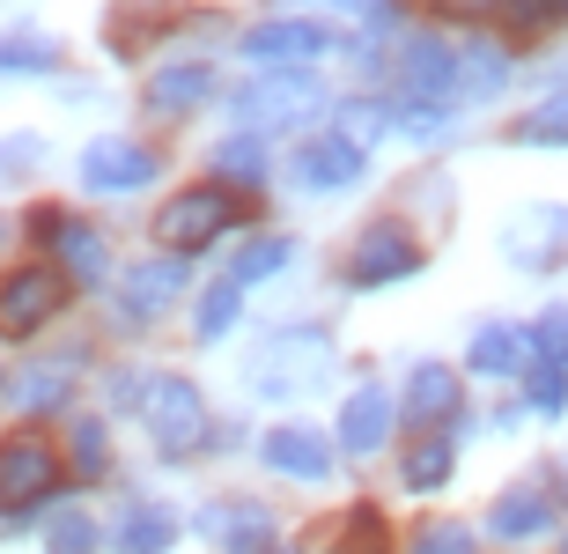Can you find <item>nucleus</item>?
Segmentation results:
<instances>
[{
	"mask_svg": "<svg viewBox=\"0 0 568 554\" xmlns=\"http://www.w3.org/2000/svg\"><path fill=\"white\" fill-rule=\"evenodd\" d=\"M141 422H148V436H155L170 459H185V451L207 436V400H200V384H185V377H148Z\"/></svg>",
	"mask_w": 568,
	"mask_h": 554,
	"instance_id": "obj_1",
	"label": "nucleus"
},
{
	"mask_svg": "<svg viewBox=\"0 0 568 554\" xmlns=\"http://www.w3.org/2000/svg\"><path fill=\"white\" fill-rule=\"evenodd\" d=\"M230 222H236L230 185H192V192H178V200L155 214V236H163L170 252H207Z\"/></svg>",
	"mask_w": 568,
	"mask_h": 554,
	"instance_id": "obj_2",
	"label": "nucleus"
},
{
	"mask_svg": "<svg viewBox=\"0 0 568 554\" xmlns=\"http://www.w3.org/2000/svg\"><path fill=\"white\" fill-rule=\"evenodd\" d=\"M60 303H67V274L22 266V274L0 281V333L8 341H30V333H44V325L60 319Z\"/></svg>",
	"mask_w": 568,
	"mask_h": 554,
	"instance_id": "obj_3",
	"label": "nucleus"
},
{
	"mask_svg": "<svg viewBox=\"0 0 568 554\" xmlns=\"http://www.w3.org/2000/svg\"><path fill=\"white\" fill-rule=\"evenodd\" d=\"M422 274V244L406 222H369L355 236V289H384V281H406Z\"/></svg>",
	"mask_w": 568,
	"mask_h": 554,
	"instance_id": "obj_4",
	"label": "nucleus"
},
{
	"mask_svg": "<svg viewBox=\"0 0 568 554\" xmlns=\"http://www.w3.org/2000/svg\"><path fill=\"white\" fill-rule=\"evenodd\" d=\"M52 488H60V459H52V444H38V436H8V444H0V503H8V511H30V503H44Z\"/></svg>",
	"mask_w": 568,
	"mask_h": 554,
	"instance_id": "obj_5",
	"label": "nucleus"
},
{
	"mask_svg": "<svg viewBox=\"0 0 568 554\" xmlns=\"http://www.w3.org/2000/svg\"><path fill=\"white\" fill-rule=\"evenodd\" d=\"M568 252V208H525L517 222H503V259L525 274H547Z\"/></svg>",
	"mask_w": 568,
	"mask_h": 554,
	"instance_id": "obj_6",
	"label": "nucleus"
},
{
	"mask_svg": "<svg viewBox=\"0 0 568 554\" xmlns=\"http://www.w3.org/2000/svg\"><path fill=\"white\" fill-rule=\"evenodd\" d=\"M333 370V347H325V333H281L266 355H258L252 377L266 384V392H295L303 377H325Z\"/></svg>",
	"mask_w": 568,
	"mask_h": 554,
	"instance_id": "obj_7",
	"label": "nucleus"
},
{
	"mask_svg": "<svg viewBox=\"0 0 568 554\" xmlns=\"http://www.w3.org/2000/svg\"><path fill=\"white\" fill-rule=\"evenodd\" d=\"M155 178V155L141 141H89L82 149V185L89 192H141Z\"/></svg>",
	"mask_w": 568,
	"mask_h": 554,
	"instance_id": "obj_8",
	"label": "nucleus"
},
{
	"mask_svg": "<svg viewBox=\"0 0 568 554\" xmlns=\"http://www.w3.org/2000/svg\"><path fill=\"white\" fill-rule=\"evenodd\" d=\"M355 178H362V141H347V133H317L295 155V185L303 192H347Z\"/></svg>",
	"mask_w": 568,
	"mask_h": 554,
	"instance_id": "obj_9",
	"label": "nucleus"
},
{
	"mask_svg": "<svg viewBox=\"0 0 568 554\" xmlns=\"http://www.w3.org/2000/svg\"><path fill=\"white\" fill-rule=\"evenodd\" d=\"M244 52H252L258 67H311V60H325L333 52V38L317 30V22H258L252 38H244Z\"/></svg>",
	"mask_w": 568,
	"mask_h": 554,
	"instance_id": "obj_10",
	"label": "nucleus"
},
{
	"mask_svg": "<svg viewBox=\"0 0 568 554\" xmlns=\"http://www.w3.org/2000/svg\"><path fill=\"white\" fill-rule=\"evenodd\" d=\"M258 459L274 473H288V481H325L333 473V444L317 436V429H303V422H281V429H266V444H258Z\"/></svg>",
	"mask_w": 568,
	"mask_h": 554,
	"instance_id": "obj_11",
	"label": "nucleus"
},
{
	"mask_svg": "<svg viewBox=\"0 0 568 554\" xmlns=\"http://www.w3.org/2000/svg\"><path fill=\"white\" fill-rule=\"evenodd\" d=\"M38 230L52 236V252H60V266L74 281H104L111 252H104V236L89 230V222H67V214H38Z\"/></svg>",
	"mask_w": 568,
	"mask_h": 554,
	"instance_id": "obj_12",
	"label": "nucleus"
},
{
	"mask_svg": "<svg viewBox=\"0 0 568 554\" xmlns=\"http://www.w3.org/2000/svg\"><path fill=\"white\" fill-rule=\"evenodd\" d=\"M392 422H399V406H392V392H377V384H362L355 400L339 406V444H347V451H384Z\"/></svg>",
	"mask_w": 568,
	"mask_h": 554,
	"instance_id": "obj_13",
	"label": "nucleus"
},
{
	"mask_svg": "<svg viewBox=\"0 0 568 554\" xmlns=\"http://www.w3.org/2000/svg\"><path fill=\"white\" fill-rule=\"evenodd\" d=\"M406 97L414 104H450L458 97V52L450 44H406Z\"/></svg>",
	"mask_w": 568,
	"mask_h": 554,
	"instance_id": "obj_14",
	"label": "nucleus"
},
{
	"mask_svg": "<svg viewBox=\"0 0 568 554\" xmlns=\"http://www.w3.org/2000/svg\"><path fill=\"white\" fill-rule=\"evenodd\" d=\"M178 289H185V259H155V266H141V274L126 281L119 311H126V319H163L170 303H178Z\"/></svg>",
	"mask_w": 568,
	"mask_h": 554,
	"instance_id": "obj_15",
	"label": "nucleus"
},
{
	"mask_svg": "<svg viewBox=\"0 0 568 554\" xmlns=\"http://www.w3.org/2000/svg\"><path fill=\"white\" fill-rule=\"evenodd\" d=\"M311 104H317V89L295 82V74H274V82L244 89V119H252V127H288V119H303Z\"/></svg>",
	"mask_w": 568,
	"mask_h": 554,
	"instance_id": "obj_16",
	"label": "nucleus"
},
{
	"mask_svg": "<svg viewBox=\"0 0 568 554\" xmlns=\"http://www.w3.org/2000/svg\"><path fill=\"white\" fill-rule=\"evenodd\" d=\"M465 363L480 370V377H517V370L531 363V333H517V325H480L473 347H465Z\"/></svg>",
	"mask_w": 568,
	"mask_h": 554,
	"instance_id": "obj_17",
	"label": "nucleus"
},
{
	"mask_svg": "<svg viewBox=\"0 0 568 554\" xmlns=\"http://www.w3.org/2000/svg\"><path fill=\"white\" fill-rule=\"evenodd\" d=\"M214 97V74L200 60H185V67H163V74H148V104L155 111H170V119H178V111H192V104H207Z\"/></svg>",
	"mask_w": 568,
	"mask_h": 554,
	"instance_id": "obj_18",
	"label": "nucleus"
},
{
	"mask_svg": "<svg viewBox=\"0 0 568 554\" xmlns=\"http://www.w3.org/2000/svg\"><path fill=\"white\" fill-rule=\"evenodd\" d=\"M450 406H458V377L443 363H422L406 377V414H414V422H450Z\"/></svg>",
	"mask_w": 568,
	"mask_h": 554,
	"instance_id": "obj_19",
	"label": "nucleus"
},
{
	"mask_svg": "<svg viewBox=\"0 0 568 554\" xmlns=\"http://www.w3.org/2000/svg\"><path fill=\"white\" fill-rule=\"evenodd\" d=\"M547 517H554V503H547V488H509L495 511H487V525L503 540H531V533H547Z\"/></svg>",
	"mask_w": 568,
	"mask_h": 554,
	"instance_id": "obj_20",
	"label": "nucleus"
},
{
	"mask_svg": "<svg viewBox=\"0 0 568 554\" xmlns=\"http://www.w3.org/2000/svg\"><path fill=\"white\" fill-rule=\"evenodd\" d=\"M67 392H74V363H38V370L16 377V406L22 414H52Z\"/></svg>",
	"mask_w": 568,
	"mask_h": 554,
	"instance_id": "obj_21",
	"label": "nucleus"
},
{
	"mask_svg": "<svg viewBox=\"0 0 568 554\" xmlns=\"http://www.w3.org/2000/svg\"><path fill=\"white\" fill-rule=\"evenodd\" d=\"M207 525H214V540H222L230 554H266V547H274V525H266V511H214Z\"/></svg>",
	"mask_w": 568,
	"mask_h": 554,
	"instance_id": "obj_22",
	"label": "nucleus"
},
{
	"mask_svg": "<svg viewBox=\"0 0 568 554\" xmlns=\"http://www.w3.org/2000/svg\"><path fill=\"white\" fill-rule=\"evenodd\" d=\"M517 141H531V149H568V89H554L539 111L517 119Z\"/></svg>",
	"mask_w": 568,
	"mask_h": 554,
	"instance_id": "obj_23",
	"label": "nucleus"
},
{
	"mask_svg": "<svg viewBox=\"0 0 568 554\" xmlns=\"http://www.w3.org/2000/svg\"><path fill=\"white\" fill-rule=\"evenodd\" d=\"M170 540H178L170 511H133L126 525H119V554H170Z\"/></svg>",
	"mask_w": 568,
	"mask_h": 554,
	"instance_id": "obj_24",
	"label": "nucleus"
},
{
	"mask_svg": "<svg viewBox=\"0 0 568 554\" xmlns=\"http://www.w3.org/2000/svg\"><path fill=\"white\" fill-rule=\"evenodd\" d=\"M236 311H244V281H214L207 296H200V341H222V333H230L236 325Z\"/></svg>",
	"mask_w": 568,
	"mask_h": 554,
	"instance_id": "obj_25",
	"label": "nucleus"
},
{
	"mask_svg": "<svg viewBox=\"0 0 568 554\" xmlns=\"http://www.w3.org/2000/svg\"><path fill=\"white\" fill-rule=\"evenodd\" d=\"M503 74H509L503 52H473V60L458 67V97H450V104H480V97H495V89H503Z\"/></svg>",
	"mask_w": 568,
	"mask_h": 554,
	"instance_id": "obj_26",
	"label": "nucleus"
},
{
	"mask_svg": "<svg viewBox=\"0 0 568 554\" xmlns=\"http://www.w3.org/2000/svg\"><path fill=\"white\" fill-rule=\"evenodd\" d=\"M214 163H222L230 185H258V178H266V141H258V133H236V141H222Z\"/></svg>",
	"mask_w": 568,
	"mask_h": 554,
	"instance_id": "obj_27",
	"label": "nucleus"
},
{
	"mask_svg": "<svg viewBox=\"0 0 568 554\" xmlns=\"http://www.w3.org/2000/svg\"><path fill=\"white\" fill-rule=\"evenodd\" d=\"M281 266H288V236H258L252 252L236 259V281H244V289H252V281H266V274H281Z\"/></svg>",
	"mask_w": 568,
	"mask_h": 554,
	"instance_id": "obj_28",
	"label": "nucleus"
},
{
	"mask_svg": "<svg viewBox=\"0 0 568 554\" xmlns=\"http://www.w3.org/2000/svg\"><path fill=\"white\" fill-rule=\"evenodd\" d=\"M450 481V444H422L406 459V488H443Z\"/></svg>",
	"mask_w": 568,
	"mask_h": 554,
	"instance_id": "obj_29",
	"label": "nucleus"
},
{
	"mask_svg": "<svg viewBox=\"0 0 568 554\" xmlns=\"http://www.w3.org/2000/svg\"><path fill=\"white\" fill-rule=\"evenodd\" d=\"M531 406H539V414H561L568 406V363H539L531 370Z\"/></svg>",
	"mask_w": 568,
	"mask_h": 554,
	"instance_id": "obj_30",
	"label": "nucleus"
},
{
	"mask_svg": "<svg viewBox=\"0 0 568 554\" xmlns=\"http://www.w3.org/2000/svg\"><path fill=\"white\" fill-rule=\"evenodd\" d=\"M52 554H97V525H89L82 511L52 517Z\"/></svg>",
	"mask_w": 568,
	"mask_h": 554,
	"instance_id": "obj_31",
	"label": "nucleus"
},
{
	"mask_svg": "<svg viewBox=\"0 0 568 554\" xmlns=\"http://www.w3.org/2000/svg\"><path fill=\"white\" fill-rule=\"evenodd\" d=\"M531 347H539L547 363H568V303H554L547 319L531 325Z\"/></svg>",
	"mask_w": 568,
	"mask_h": 554,
	"instance_id": "obj_32",
	"label": "nucleus"
},
{
	"mask_svg": "<svg viewBox=\"0 0 568 554\" xmlns=\"http://www.w3.org/2000/svg\"><path fill=\"white\" fill-rule=\"evenodd\" d=\"M473 547H480V540L465 533V525H422V540L406 554H473Z\"/></svg>",
	"mask_w": 568,
	"mask_h": 554,
	"instance_id": "obj_33",
	"label": "nucleus"
},
{
	"mask_svg": "<svg viewBox=\"0 0 568 554\" xmlns=\"http://www.w3.org/2000/svg\"><path fill=\"white\" fill-rule=\"evenodd\" d=\"M60 60V52H52V44H0V74H44V67Z\"/></svg>",
	"mask_w": 568,
	"mask_h": 554,
	"instance_id": "obj_34",
	"label": "nucleus"
},
{
	"mask_svg": "<svg viewBox=\"0 0 568 554\" xmlns=\"http://www.w3.org/2000/svg\"><path fill=\"white\" fill-rule=\"evenodd\" d=\"M517 30H539V22H554V16H568V0H509L503 8Z\"/></svg>",
	"mask_w": 568,
	"mask_h": 554,
	"instance_id": "obj_35",
	"label": "nucleus"
},
{
	"mask_svg": "<svg viewBox=\"0 0 568 554\" xmlns=\"http://www.w3.org/2000/svg\"><path fill=\"white\" fill-rule=\"evenodd\" d=\"M74 451H82V473H104L111 466V459H104V429H97V422L74 429Z\"/></svg>",
	"mask_w": 568,
	"mask_h": 554,
	"instance_id": "obj_36",
	"label": "nucleus"
},
{
	"mask_svg": "<svg viewBox=\"0 0 568 554\" xmlns=\"http://www.w3.org/2000/svg\"><path fill=\"white\" fill-rule=\"evenodd\" d=\"M38 141H30V133H22V141H0V171H30V163H38Z\"/></svg>",
	"mask_w": 568,
	"mask_h": 554,
	"instance_id": "obj_37",
	"label": "nucleus"
},
{
	"mask_svg": "<svg viewBox=\"0 0 568 554\" xmlns=\"http://www.w3.org/2000/svg\"><path fill=\"white\" fill-rule=\"evenodd\" d=\"M443 16H465V22H480V16H503L509 0H436Z\"/></svg>",
	"mask_w": 568,
	"mask_h": 554,
	"instance_id": "obj_38",
	"label": "nucleus"
},
{
	"mask_svg": "<svg viewBox=\"0 0 568 554\" xmlns=\"http://www.w3.org/2000/svg\"><path fill=\"white\" fill-rule=\"evenodd\" d=\"M317 8H339V16H377L384 0H317Z\"/></svg>",
	"mask_w": 568,
	"mask_h": 554,
	"instance_id": "obj_39",
	"label": "nucleus"
},
{
	"mask_svg": "<svg viewBox=\"0 0 568 554\" xmlns=\"http://www.w3.org/2000/svg\"><path fill=\"white\" fill-rule=\"evenodd\" d=\"M0 252H8V222H0Z\"/></svg>",
	"mask_w": 568,
	"mask_h": 554,
	"instance_id": "obj_40",
	"label": "nucleus"
},
{
	"mask_svg": "<svg viewBox=\"0 0 568 554\" xmlns=\"http://www.w3.org/2000/svg\"><path fill=\"white\" fill-rule=\"evenodd\" d=\"M0 392H8V377H0Z\"/></svg>",
	"mask_w": 568,
	"mask_h": 554,
	"instance_id": "obj_41",
	"label": "nucleus"
},
{
	"mask_svg": "<svg viewBox=\"0 0 568 554\" xmlns=\"http://www.w3.org/2000/svg\"><path fill=\"white\" fill-rule=\"evenodd\" d=\"M561 554H568V540H561Z\"/></svg>",
	"mask_w": 568,
	"mask_h": 554,
	"instance_id": "obj_42",
	"label": "nucleus"
}]
</instances>
